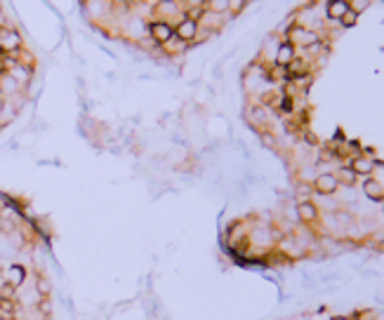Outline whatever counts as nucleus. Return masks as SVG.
Wrapping results in <instances>:
<instances>
[{"label":"nucleus","mask_w":384,"mask_h":320,"mask_svg":"<svg viewBox=\"0 0 384 320\" xmlns=\"http://www.w3.org/2000/svg\"><path fill=\"white\" fill-rule=\"evenodd\" d=\"M363 189H365V193H368L372 200H379V198H382V186H379L377 181H372V179H368V181H365Z\"/></svg>","instance_id":"obj_9"},{"label":"nucleus","mask_w":384,"mask_h":320,"mask_svg":"<svg viewBox=\"0 0 384 320\" xmlns=\"http://www.w3.org/2000/svg\"><path fill=\"white\" fill-rule=\"evenodd\" d=\"M14 311H17L14 299H3V297H0V318L14 320Z\"/></svg>","instance_id":"obj_6"},{"label":"nucleus","mask_w":384,"mask_h":320,"mask_svg":"<svg viewBox=\"0 0 384 320\" xmlns=\"http://www.w3.org/2000/svg\"><path fill=\"white\" fill-rule=\"evenodd\" d=\"M297 212H300V217H302L304 221H314V219H316V214H318V212H316V207H314V205H311V203H300Z\"/></svg>","instance_id":"obj_8"},{"label":"nucleus","mask_w":384,"mask_h":320,"mask_svg":"<svg viewBox=\"0 0 384 320\" xmlns=\"http://www.w3.org/2000/svg\"><path fill=\"white\" fill-rule=\"evenodd\" d=\"M332 320H349V318H332Z\"/></svg>","instance_id":"obj_18"},{"label":"nucleus","mask_w":384,"mask_h":320,"mask_svg":"<svg viewBox=\"0 0 384 320\" xmlns=\"http://www.w3.org/2000/svg\"><path fill=\"white\" fill-rule=\"evenodd\" d=\"M351 170H354V172H370L372 170V163H370V160H365V158H356Z\"/></svg>","instance_id":"obj_11"},{"label":"nucleus","mask_w":384,"mask_h":320,"mask_svg":"<svg viewBox=\"0 0 384 320\" xmlns=\"http://www.w3.org/2000/svg\"><path fill=\"white\" fill-rule=\"evenodd\" d=\"M198 28V24H196V19H189V17H184V21H179V26L175 28V33L182 38V40H191V38H196V31Z\"/></svg>","instance_id":"obj_1"},{"label":"nucleus","mask_w":384,"mask_h":320,"mask_svg":"<svg viewBox=\"0 0 384 320\" xmlns=\"http://www.w3.org/2000/svg\"><path fill=\"white\" fill-rule=\"evenodd\" d=\"M354 21H356V10H347V12H344V17H342V24H344V26H351Z\"/></svg>","instance_id":"obj_15"},{"label":"nucleus","mask_w":384,"mask_h":320,"mask_svg":"<svg viewBox=\"0 0 384 320\" xmlns=\"http://www.w3.org/2000/svg\"><path fill=\"white\" fill-rule=\"evenodd\" d=\"M38 311L48 315V313H50V301H48V299H40V304H38Z\"/></svg>","instance_id":"obj_16"},{"label":"nucleus","mask_w":384,"mask_h":320,"mask_svg":"<svg viewBox=\"0 0 384 320\" xmlns=\"http://www.w3.org/2000/svg\"><path fill=\"white\" fill-rule=\"evenodd\" d=\"M5 280L10 283V285H14V287H19L24 280H26V268L24 266H19V264H12L10 268L5 271Z\"/></svg>","instance_id":"obj_3"},{"label":"nucleus","mask_w":384,"mask_h":320,"mask_svg":"<svg viewBox=\"0 0 384 320\" xmlns=\"http://www.w3.org/2000/svg\"><path fill=\"white\" fill-rule=\"evenodd\" d=\"M281 64H288L290 59H292V45H283L281 50H278V57H276Z\"/></svg>","instance_id":"obj_13"},{"label":"nucleus","mask_w":384,"mask_h":320,"mask_svg":"<svg viewBox=\"0 0 384 320\" xmlns=\"http://www.w3.org/2000/svg\"><path fill=\"white\" fill-rule=\"evenodd\" d=\"M347 10H349V5H347V3H342V0H339V3H330V5H328V17H330V19H342Z\"/></svg>","instance_id":"obj_7"},{"label":"nucleus","mask_w":384,"mask_h":320,"mask_svg":"<svg viewBox=\"0 0 384 320\" xmlns=\"http://www.w3.org/2000/svg\"><path fill=\"white\" fill-rule=\"evenodd\" d=\"M354 179H356V172H354V170H342V172H339V181H342V184L351 186V184H354Z\"/></svg>","instance_id":"obj_14"},{"label":"nucleus","mask_w":384,"mask_h":320,"mask_svg":"<svg viewBox=\"0 0 384 320\" xmlns=\"http://www.w3.org/2000/svg\"><path fill=\"white\" fill-rule=\"evenodd\" d=\"M35 290H38V294H40L42 299H48V294H50V283L42 276H38V280H35Z\"/></svg>","instance_id":"obj_10"},{"label":"nucleus","mask_w":384,"mask_h":320,"mask_svg":"<svg viewBox=\"0 0 384 320\" xmlns=\"http://www.w3.org/2000/svg\"><path fill=\"white\" fill-rule=\"evenodd\" d=\"M316 189L321 193H332L337 189V179L332 177V174H323V177H318V181H316Z\"/></svg>","instance_id":"obj_5"},{"label":"nucleus","mask_w":384,"mask_h":320,"mask_svg":"<svg viewBox=\"0 0 384 320\" xmlns=\"http://www.w3.org/2000/svg\"><path fill=\"white\" fill-rule=\"evenodd\" d=\"M3 109H5V97L0 95V111H3Z\"/></svg>","instance_id":"obj_17"},{"label":"nucleus","mask_w":384,"mask_h":320,"mask_svg":"<svg viewBox=\"0 0 384 320\" xmlns=\"http://www.w3.org/2000/svg\"><path fill=\"white\" fill-rule=\"evenodd\" d=\"M0 38H3V42H0V48H5V50H19V35L14 33V31H0Z\"/></svg>","instance_id":"obj_4"},{"label":"nucleus","mask_w":384,"mask_h":320,"mask_svg":"<svg viewBox=\"0 0 384 320\" xmlns=\"http://www.w3.org/2000/svg\"><path fill=\"white\" fill-rule=\"evenodd\" d=\"M0 87L5 89V92H17V80H14L12 75H3L0 78Z\"/></svg>","instance_id":"obj_12"},{"label":"nucleus","mask_w":384,"mask_h":320,"mask_svg":"<svg viewBox=\"0 0 384 320\" xmlns=\"http://www.w3.org/2000/svg\"><path fill=\"white\" fill-rule=\"evenodd\" d=\"M151 35L158 42H167L175 35V28L167 21H156V24H151Z\"/></svg>","instance_id":"obj_2"}]
</instances>
